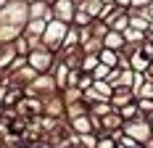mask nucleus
Instances as JSON below:
<instances>
[{"mask_svg": "<svg viewBox=\"0 0 153 148\" xmlns=\"http://www.w3.org/2000/svg\"><path fill=\"white\" fill-rule=\"evenodd\" d=\"M53 16L63 21V24H71L74 21V13H76V0H53Z\"/></svg>", "mask_w": 153, "mask_h": 148, "instance_id": "f03ea898", "label": "nucleus"}, {"mask_svg": "<svg viewBox=\"0 0 153 148\" xmlns=\"http://www.w3.org/2000/svg\"><path fill=\"white\" fill-rule=\"evenodd\" d=\"M108 74H111V66H106V64H100L95 72H92V79H108Z\"/></svg>", "mask_w": 153, "mask_h": 148, "instance_id": "ddd939ff", "label": "nucleus"}, {"mask_svg": "<svg viewBox=\"0 0 153 148\" xmlns=\"http://www.w3.org/2000/svg\"><path fill=\"white\" fill-rule=\"evenodd\" d=\"M48 24L45 19H27V24H24V34H32V37H40L42 32H48Z\"/></svg>", "mask_w": 153, "mask_h": 148, "instance_id": "39448f33", "label": "nucleus"}, {"mask_svg": "<svg viewBox=\"0 0 153 148\" xmlns=\"http://www.w3.org/2000/svg\"><path fill=\"white\" fill-rule=\"evenodd\" d=\"M124 135L135 138L140 146H145V143L153 138L151 119H148V117H140V119H135V122H124Z\"/></svg>", "mask_w": 153, "mask_h": 148, "instance_id": "f257e3e1", "label": "nucleus"}, {"mask_svg": "<svg viewBox=\"0 0 153 148\" xmlns=\"http://www.w3.org/2000/svg\"><path fill=\"white\" fill-rule=\"evenodd\" d=\"M135 98H137V101H143V98H153V79H148V82L135 93Z\"/></svg>", "mask_w": 153, "mask_h": 148, "instance_id": "f8f14e48", "label": "nucleus"}, {"mask_svg": "<svg viewBox=\"0 0 153 148\" xmlns=\"http://www.w3.org/2000/svg\"><path fill=\"white\" fill-rule=\"evenodd\" d=\"M111 29H114V32H127V29H129V13H122L114 24H111Z\"/></svg>", "mask_w": 153, "mask_h": 148, "instance_id": "9b49d317", "label": "nucleus"}, {"mask_svg": "<svg viewBox=\"0 0 153 148\" xmlns=\"http://www.w3.org/2000/svg\"><path fill=\"white\" fill-rule=\"evenodd\" d=\"M124 40H127L129 48H140V45L148 40V32H137V29H132V27H129V29L124 32Z\"/></svg>", "mask_w": 153, "mask_h": 148, "instance_id": "423d86ee", "label": "nucleus"}, {"mask_svg": "<svg viewBox=\"0 0 153 148\" xmlns=\"http://www.w3.org/2000/svg\"><path fill=\"white\" fill-rule=\"evenodd\" d=\"M98 56H100V64H106V66H111V69H119V61H122L119 50H108V48H103Z\"/></svg>", "mask_w": 153, "mask_h": 148, "instance_id": "0eeeda50", "label": "nucleus"}, {"mask_svg": "<svg viewBox=\"0 0 153 148\" xmlns=\"http://www.w3.org/2000/svg\"><path fill=\"white\" fill-rule=\"evenodd\" d=\"M135 101H137V98H135V93H132L129 87H116V90H114V98H111V106L119 111V108L135 103Z\"/></svg>", "mask_w": 153, "mask_h": 148, "instance_id": "7ed1b4c3", "label": "nucleus"}, {"mask_svg": "<svg viewBox=\"0 0 153 148\" xmlns=\"http://www.w3.org/2000/svg\"><path fill=\"white\" fill-rule=\"evenodd\" d=\"M119 114H122V119H124V122H135V119H140V117H143V114H140L137 101H135V103H129V106H124V108H119Z\"/></svg>", "mask_w": 153, "mask_h": 148, "instance_id": "6e6552de", "label": "nucleus"}, {"mask_svg": "<svg viewBox=\"0 0 153 148\" xmlns=\"http://www.w3.org/2000/svg\"><path fill=\"white\" fill-rule=\"evenodd\" d=\"M98 148H119V140L108 132H100V140H98Z\"/></svg>", "mask_w": 153, "mask_h": 148, "instance_id": "9d476101", "label": "nucleus"}, {"mask_svg": "<svg viewBox=\"0 0 153 148\" xmlns=\"http://www.w3.org/2000/svg\"><path fill=\"white\" fill-rule=\"evenodd\" d=\"M0 8H8V0H0Z\"/></svg>", "mask_w": 153, "mask_h": 148, "instance_id": "f3484780", "label": "nucleus"}, {"mask_svg": "<svg viewBox=\"0 0 153 148\" xmlns=\"http://www.w3.org/2000/svg\"><path fill=\"white\" fill-rule=\"evenodd\" d=\"M103 48H108V50H124L127 48V40H124V32H108L106 37H103Z\"/></svg>", "mask_w": 153, "mask_h": 148, "instance_id": "20e7f679", "label": "nucleus"}, {"mask_svg": "<svg viewBox=\"0 0 153 148\" xmlns=\"http://www.w3.org/2000/svg\"><path fill=\"white\" fill-rule=\"evenodd\" d=\"M145 74H148V79H153V61H151V66H148V72H145Z\"/></svg>", "mask_w": 153, "mask_h": 148, "instance_id": "2eb2a0df", "label": "nucleus"}, {"mask_svg": "<svg viewBox=\"0 0 153 148\" xmlns=\"http://www.w3.org/2000/svg\"><path fill=\"white\" fill-rule=\"evenodd\" d=\"M148 16H151V21H153V3L148 5Z\"/></svg>", "mask_w": 153, "mask_h": 148, "instance_id": "dca6fc26", "label": "nucleus"}, {"mask_svg": "<svg viewBox=\"0 0 153 148\" xmlns=\"http://www.w3.org/2000/svg\"><path fill=\"white\" fill-rule=\"evenodd\" d=\"M116 5L124 8V11H129V8H132V0H116Z\"/></svg>", "mask_w": 153, "mask_h": 148, "instance_id": "4468645a", "label": "nucleus"}, {"mask_svg": "<svg viewBox=\"0 0 153 148\" xmlns=\"http://www.w3.org/2000/svg\"><path fill=\"white\" fill-rule=\"evenodd\" d=\"M111 111H114L111 101H100V103H92L90 106V114H92V117H106V114H111Z\"/></svg>", "mask_w": 153, "mask_h": 148, "instance_id": "1a4fd4ad", "label": "nucleus"}]
</instances>
